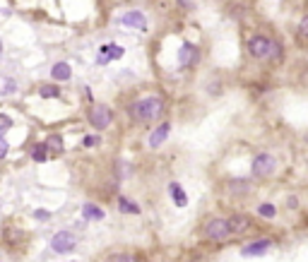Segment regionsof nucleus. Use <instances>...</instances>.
<instances>
[{
    "instance_id": "nucleus-1",
    "label": "nucleus",
    "mask_w": 308,
    "mask_h": 262,
    "mask_svg": "<svg viewBox=\"0 0 308 262\" xmlns=\"http://www.w3.org/2000/svg\"><path fill=\"white\" fill-rule=\"evenodd\" d=\"M162 113H164V101H162L159 96L142 99V101H138V104L130 109V116L135 118L138 123H154Z\"/></svg>"
},
{
    "instance_id": "nucleus-2",
    "label": "nucleus",
    "mask_w": 308,
    "mask_h": 262,
    "mask_svg": "<svg viewBox=\"0 0 308 262\" xmlns=\"http://www.w3.org/2000/svg\"><path fill=\"white\" fill-rule=\"evenodd\" d=\"M248 53L253 58H272V56H277V44L265 36H253L248 41Z\"/></svg>"
},
{
    "instance_id": "nucleus-3",
    "label": "nucleus",
    "mask_w": 308,
    "mask_h": 262,
    "mask_svg": "<svg viewBox=\"0 0 308 262\" xmlns=\"http://www.w3.org/2000/svg\"><path fill=\"white\" fill-rule=\"evenodd\" d=\"M77 245V238L72 231H58L53 238H51V248L56 253H72Z\"/></svg>"
},
{
    "instance_id": "nucleus-4",
    "label": "nucleus",
    "mask_w": 308,
    "mask_h": 262,
    "mask_svg": "<svg viewBox=\"0 0 308 262\" xmlns=\"http://www.w3.org/2000/svg\"><path fill=\"white\" fill-rule=\"evenodd\" d=\"M253 174L258 178H270L275 174V156L272 154H258L253 159Z\"/></svg>"
},
{
    "instance_id": "nucleus-5",
    "label": "nucleus",
    "mask_w": 308,
    "mask_h": 262,
    "mask_svg": "<svg viewBox=\"0 0 308 262\" xmlns=\"http://www.w3.org/2000/svg\"><path fill=\"white\" fill-rule=\"evenodd\" d=\"M205 236L210 238V240H226L231 231H229V224H226V219H212V221H207V226H205Z\"/></svg>"
},
{
    "instance_id": "nucleus-6",
    "label": "nucleus",
    "mask_w": 308,
    "mask_h": 262,
    "mask_svg": "<svg viewBox=\"0 0 308 262\" xmlns=\"http://www.w3.org/2000/svg\"><path fill=\"white\" fill-rule=\"evenodd\" d=\"M89 123H92L96 130L109 128V123H111V111H109L106 106H94L92 113H89Z\"/></svg>"
},
{
    "instance_id": "nucleus-7",
    "label": "nucleus",
    "mask_w": 308,
    "mask_h": 262,
    "mask_svg": "<svg viewBox=\"0 0 308 262\" xmlns=\"http://www.w3.org/2000/svg\"><path fill=\"white\" fill-rule=\"evenodd\" d=\"M123 56V48L120 46H116V44H104V46H99V65H106L109 60H116Z\"/></svg>"
},
{
    "instance_id": "nucleus-8",
    "label": "nucleus",
    "mask_w": 308,
    "mask_h": 262,
    "mask_svg": "<svg viewBox=\"0 0 308 262\" xmlns=\"http://www.w3.org/2000/svg\"><path fill=\"white\" fill-rule=\"evenodd\" d=\"M123 24L130 27V29H147V20H144V15L138 12V10L125 12V15H123Z\"/></svg>"
},
{
    "instance_id": "nucleus-9",
    "label": "nucleus",
    "mask_w": 308,
    "mask_h": 262,
    "mask_svg": "<svg viewBox=\"0 0 308 262\" xmlns=\"http://www.w3.org/2000/svg\"><path fill=\"white\" fill-rule=\"evenodd\" d=\"M178 60H181L183 67L193 65V63L197 60V48L193 46V44H183V48H181V53H178Z\"/></svg>"
},
{
    "instance_id": "nucleus-10",
    "label": "nucleus",
    "mask_w": 308,
    "mask_h": 262,
    "mask_svg": "<svg viewBox=\"0 0 308 262\" xmlns=\"http://www.w3.org/2000/svg\"><path fill=\"white\" fill-rule=\"evenodd\" d=\"M226 224H229V231L231 233H241V231H246V229L251 226V219L243 217V214H236V217L226 219Z\"/></svg>"
},
{
    "instance_id": "nucleus-11",
    "label": "nucleus",
    "mask_w": 308,
    "mask_h": 262,
    "mask_svg": "<svg viewBox=\"0 0 308 262\" xmlns=\"http://www.w3.org/2000/svg\"><path fill=\"white\" fill-rule=\"evenodd\" d=\"M265 250H270V238H260V240H255L251 245H246L243 255H262Z\"/></svg>"
},
{
    "instance_id": "nucleus-12",
    "label": "nucleus",
    "mask_w": 308,
    "mask_h": 262,
    "mask_svg": "<svg viewBox=\"0 0 308 262\" xmlns=\"http://www.w3.org/2000/svg\"><path fill=\"white\" fill-rule=\"evenodd\" d=\"M168 130H171V125H168V123H162V125H159V128L149 135V147H159V145H162V142L168 137Z\"/></svg>"
},
{
    "instance_id": "nucleus-13",
    "label": "nucleus",
    "mask_w": 308,
    "mask_h": 262,
    "mask_svg": "<svg viewBox=\"0 0 308 262\" xmlns=\"http://www.w3.org/2000/svg\"><path fill=\"white\" fill-rule=\"evenodd\" d=\"M168 193H171L173 202L178 204V207H186V202H188V197H186V193H183V188H181L178 183H171V185H168Z\"/></svg>"
},
{
    "instance_id": "nucleus-14",
    "label": "nucleus",
    "mask_w": 308,
    "mask_h": 262,
    "mask_svg": "<svg viewBox=\"0 0 308 262\" xmlns=\"http://www.w3.org/2000/svg\"><path fill=\"white\" fill-rule=\"evenodd\" d=\"M51 75H53V80H70V75H72V70H70V65L68 63H58L53 65V70H51Z\"/></svg>"
},
{
    "instance_id": "nucleus-15",
    "label": "nucleus",
    "mask_w": 308,
    "mask_h": 262,
    "mask_svg": "<svg viewBox=\"0 0 308 262\" xmlns=\"http://www.w3.org/2000/svg\"><path fill=\"white\" fill-rule=\"evenodd\" d=\"M82 214H84V219H104V209L96 207V204H84Z\"/></svg>"
},
{
    "instance_id": "nucleus-16",
    "label": "nucleus",
    "mask_w": 308,
    "mask_h": 262,
    "mask_svg": "<svg viewBox=\"0 0 308 262\" xmlns=\"http://www.w3.org/2000/svg\"><path fill=\"white\" fill-rule=\"evenodd\" d=\"M46 154H48V147L46 145H36L31 149V159L34 161H46Z\"/></svg>"
},
{
    "instance_id": "nucleus-17",
    "label": "nucleus",
    "mask_w": 308,
    "mask_h": 262,
    "mask_svg": "<svg viewBox=\"0 0 308 262\" xmlns=\"http://www.w3.org/2000/svg\"><path fill=\"white\" fill-rule=\"evenodd\" d=\"M118 207H120V212H128V214H138V212H140V207H138V204H133L130 200H125V197H120V200H118Z\"/></svg>"
},
{
    "instance_id": "nucleus-18",
    "label": "nucleus",
    "mask_w": 308,
    "mask_h": 262,
    "mask_svg": "<svg viewBox=\"0 0 308 262\" xmlns=\"http://www.w3.org/2000/svg\"><path fill=\"white\" fill-rule=\"evenodd\" d=\"M39 94H41L44 99H51V96H58V94H60V89H58L56 85H46V87L39 89Z\"/></svg>"
},
{
    "instance_id": "nucleus-19",
    "label": "nucleus",
    "mask_w": 308,
    "mask_h": 262,
    "mask_svg": "<svg viewBox=\"0 0 308 262\" xmlns=\"http://www.w3.org/2000/svg\"><path fill=\"white\" fill-rule=\"evenodd\" d=\"M258 212H260V214H262V217H267V219H272V217H275V207H272V204H260V207H258Z\"/></svg>"
},
{
    "instance_id": "nucleus-20",
    "label": "nucleus",
    "mask_w": 308,
    "mask_h": 262,
    "mask_svg": "<svg viewBox=\"0 0 308 262\" xmlns=\"http://www.w3.org/2000/svg\"><path fill=\"white\" fill-rule=\"evenodd\" d=\"M46 147H53V149L60 152V149H63V140H60L58 135H53V137H48V145H46Z\"/></svg>"
},
{
    "instance_id": "nucleus-21",
    "label": "nucleus",
    "mask_w": 308,
    "mask_h": 262,
    "mask_svg": "<svg viewBox=\"0 0 308 262\" xmlns=\"http://www.w3.org/2000/svg\"><path fill=\"white\" fill-rule=\"evenodd\" d=\"M34 217H36L39 221H48V219H51V212H46V209H36Z\"/></svg>"
},
{
    "instance_id": "nucleus-22",
    "label": "nucleus",
    "mask_w": 308,
    "mask_h": 262,
    "mask_svg": "<svg viewBox=\"0 0 308 262\" xmlns=\"http://www.w3.org/2000/svg\"><path fill=\"white\" fill-rule=\"evenodd\" d=\"M111 262H140L135 255H116Z\"/></svg>"
},
{
    "instance_id": "nucleus-23",
    "label": "nucleus",
    "mask_w": 308,
    "mask_h": 262,
    "mask_svg": "<svg viewBox=\"0 0 308 262\" xmlns=\"http://www.w3.org/2000/svg\"><path fill=\"white\" fill-rule=\"evenodd\" d=\"M99 142H101V140H99L96 135H87V137H84V147H94V145H99Z\"/></svg>"
},
{
    "instance_id": "nucleus-24",
    "label": "nucleus",
    "mask_w": 308,
    "mask_h": 262,
    "mask_svg": "<svg viewBox=\"0 0 308 262\" xmlns=\"http://www.w3.org/2000/svg\"><path fill=\"white\" fill-rule=\"evenodd\" d=\"M10 125H12V120H10V118H7V116H0V132H2V130H7Z\"/></svg>"
},
{
    "instance_id": "nucleus-25",
    "label": "nucleus",
    "mask_w": 308,
    "mask_h": 262,
    "mask_svg": "<svg viewBox=\"0 0 308 262\" xmlns=\"http://www.w3.org/2000/svg\"><path fill=\"white\" fill-rule=\"evenodd\" d=\"M7 149H10L7 142H5V140H0V159H5V156H7Z\"/></svg>"
},
{
    "instance_id": "nucleus-26",
    "label": "nucleus",
    "mask_w": 308,
    "mask_h": 262,
    "mask_svg": "<svg viewBox=\"0 0 308 262\" xmlns=\"http://www.w3.org/2000/svg\"><path fill=\"white\" fill-rule=\"evenodd\" d=\"M299 31H301V39H304V36H306V31H308V20H306V17L301 20V29H299Z\"/></svg>"
}]
</instances>
